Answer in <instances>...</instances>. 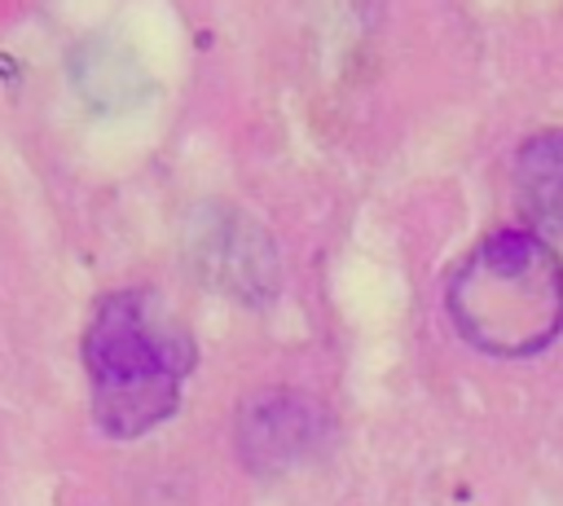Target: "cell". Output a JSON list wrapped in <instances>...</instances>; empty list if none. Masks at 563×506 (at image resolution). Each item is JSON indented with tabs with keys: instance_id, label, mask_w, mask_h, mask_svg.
<instances>
[{
	"instance_id": "cell-1",
	"label": "cell",
	"mask_w": 563,
	"mask_h": 506,
	"mask_svg": "<svg viewBox=\"0 0 563 506\" xmlns=\"http://www.w3.org/2000/svg\"><path fill=\"white\" fill-rule=\"evenodd\" d=\"M92 414L106 436L132 440L167 422L194 365V339L154 290L101 299L84 334Z\"/></svg>"
},
{
	"instance_id": "cell-2",
	"label": "cell",
	"mask_w": 563,
	"mask_h": 506,
	"mask_svg": "<svg viewBox=\"0 0 563 506\" xmlns=\"http://www.w3.org/2000/svg\"><path fill=\"white\" fill-rule=\"evenodd\" d=\"M457 334L488 356H532L563 330V260L528 229L484 238L444 290Z\"/></svg>"
},
{
	"instance_id": "cell-3",
	"label": "cell",
	"mask_w": 563,
	"mask_h": 506,
	"mask_svg": "<svg viewBox=\"0 0 563 506\" xmlns=\"http://www.w3.org/2000/svg\"><path fill=\"white\" fill-rule=\"evenodd\" d=\"M317 440V414L295 396H273L251 409V422L242 418V444L251 449V462H290Z\"/></svg>"
},
{
	"instance_id": "cell-4",
	"label": "cell",
	"mask_w": 563,
	"mask_h": 506,
	"mask_svg": "<svg viewBox=\"0 0 563 506\" xmlns=\"http://www.w3.org/2000/svg\"><path fill=\"white\" fill-rule=\"evenodd\" d=\"M515 194L532 220L563 229V132H541L515 154Z\"/></svg>"
}]
</instances>
